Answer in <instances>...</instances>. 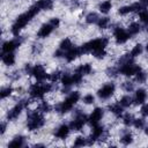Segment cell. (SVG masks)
Listing matches in <instances>:
<instances>
[{"mask_svg": "<svg viewBox=\"0 0 148 148\" xmlns=\"http://www.w3.org/2000/svg\"><path fill=\"white\" fill-rule=\"evenodd\" d=\"M108 42H109V39L106 37H102V38H97V39L90 40V42L83 44L82 46H80L81 54L88 53V52H92V51L98 50V49H104L108 45Z\"/></svg>", "mask_w": 148, "mask_h": 148, "instance_id": "obj_1", "label": "cell"}, {"mask_svg": "<svg viewBox=\"0 0 148 148\" xmlns=\"http://www.w3.org/2000/svg\"><path fill=\"white\" fill-rule=\"evenodd\" d=\"M44 117L38 112V111H30L28 113V130L29 131H35L38 130L44 125Z\"/></svg>", "mask_w": 148, "mask_h": 148, "instance_id": "obj_2", "label": "cell"}, {"mask_svg": "<svg viewBox=\"0 0 148 148\" xmlns=\"http://www.w3.org/2000/svg\"><path fill=\"white\" fill-rule=\"evenodd\" d=\"M31 18H32V16L30 15L29 12H25V13L18 15L17 18H16V21H15L14 24L12 25V34L15 35V36H18L20 31L28 24V22H29Z\"/></svg>", "mask_w": 148, "mask_h": 148, "instance_id": "obj_3", "label": "cell"}, {"mask_svg": "<svg viewBox=\"0 0 148 148\" xmlns=\"http://www.w3.org/2000/svg\"><path fill=\"white\" fill-rule=\"evenodd\" d=\"M118 71H119V73H121L126 76H132V75L136 74L138 72H140L141 67L139 65H135L134 62H128V64H125V65H120Z\"/></svg>", "mask_w": 148, "mask_h": 148, "instance_id": "obj_4", "label": "cell"}, {"mask_svg": "<svg viewBox=\"0 0 148 148\" xmlns=\"http://www.w3.org/2000/svg\"><path fill=\"white\" fill-rule=\"evenodd\" d=\"M27 104H28V101H27V99H22L21 102H18L14 108H12V109L8 111V113H7V119H8V120H14V119H16V118L20 116L21 111L27 106Z\"/></svg>", "mask_w": 148, "mask_h": 148, "instance_id": "obj_5", "label": "cell"}, {"mask_svg": "<svg viewBox=\"0 0 148 148\" xmlns=\"http://www.w3.org/2000/svg\"><path fill=\"white\" fill-rule=\"evenodd\" d=\"M87 121H88L87 116L83 114L82 112H80V110H77V112H76V117H75V119L71 123L69 127H71V130H73V131H80Z\"/></svg>", "mask_w": 148, "mask_h": 148, "instance_id": "obj_6", "label": "cell"}, {"mask_svg": "<svg viewBox=\"0 0 148 148\" xmlns=\"http://www.w3.org/2000/svg\"><path fill=\"white\" fill-rule=\"evenodd\" d=\"M114 89H116V87H114L113 83H106V84H104L101 89H98L97 96H98L99 98L106 99V98H109V97L112 96V94L114 92Z\"/></svg>", "mask_w": 148, "mask_h": 148, "instance_id": "obj_7", "label": "cell"}, {"mask_svg": "<svg viewBox=\"0 0 148 148\" xmlns=\"http://www.w3.org/2000/svg\"><path fill=\"white\" fill-rule=\"evenodd\" d=\"M113 36H114V39H116V42L118 44H123V43H125V42L128 40V38H130L131 35L126 30H124L123 28L117 27L114 29V31H113Z\"/></svg>", "mask_w": 148, "mask_h": 148, "instance_id": "obj_8", "label": "cell"}, {"mask_svg": "<svg viewBox=\"0 0 148 148\" xmlns=\"http://www.w3.org/2000/svg\"><path fill=\"white\" fill-rule=\"evenodd\" d=\"M22 43L21 39L16 38V39H13V40H7L2 44V52L3 53H10L13 52L17 46H20Z\"/></svg>", "mask_w": 148, "mask_h": 148, "instance_id": "obj_9", "label": "cell"}, {"mask_svg": "<svg viewBox=\"0 0 148 148\" xmlns=\"http://www.w3.org/2000/svg\"><path fill=\"white\" fill-rule=\"evenodd\" d=\"M31 75H34L37 81H43L45 79H49V75L45 73V69H44V67L42 65L34 66L32 71H31Z\"/></svg>", "mask_w": 148, "mask_h": 148, "instance_id": "obj_10", "label": "cell"}, {"mask_svg": "<svg viewBox=\"0 0 148 148\" xmlns=\"http://www.w3.org/2000/svg\"><path fill=\"white\" fill-rule=\"evenodd\" d=\"M30 96L34 97V98H43L44 95L46 94L45 90H44V87H43V83L42 84H32L30 87Z\"/></svg>", "mask_w": 148, "mask_h": 148, "instance_id": "obj_11", "label": "cell"}, {"mask_svg": "<svg viewBox=\"0 0 148 148\" xmlns=\"http://www.w3.org/2000/svg\"><path fill=\"white\" fill-rule=\"evenodd\" d=\"M103 109H101V108H96L92 112H91V114L89 116V118H88V123L90 124V125H96L101 119H102V117H103Z\"/></svg>", "mask_w": 148, "mask_h": 148, "instance_id": "obj_12", "label": "cell"}, {"mask_svg": "<svg viewBox=\"0 0 148 148\" xmlns=\"http://www.w3.org/2000/svg\"><path fill=\"white\" fill-rule=\"evenodd\" d=\"M103 133H104V128H103V126H99V125H94V128H92V133H91V135H90V139L88 140V145H91V143H94L97 139H99L102 135H103Z\"/></svg>", "mask_w": 148, "mask_h": 148, "instance_id": "obj_13", "label": "cell"}, {"mask_svg": "<svg viewBox=\"0 0 148 148\" xmlns=\"http://www.w3.org/2000/svg\"><path fill=\"white\" fill-rule=\"evenodd\" d=\"M79 56H81V50L80 46L79 47H71L68 51H66L65 53V58L67 61H73L74 59H76Z\"/></svg>", "mask_w": 148, "mask_h": 148, "instance_id": "obj_14", "label": "cell"}, {"mask_svg": "<svg viewBox=\"0 0 148 148\" xmlns=\"http://www.w3.org/2000/svg\"><path fill=\"white\" fill-rule=\"evenodd\" d=\"M53 29H54V28H53L50 23L43 24V25L40 27L39 31L37 32V36H38V37H40V38H45V37H47V36L53 31Z\"/></svg>", "mask_w": 148, "mask_h": 148, "instance_id": "obj_15", "label": "cell"}, {"mask_svg": "<svg viewBox=\"0 0 148 148\" xmlns=\"http://www.w3.org/2000/svg\"><path fill=\"white\" fill-rule=\"evenodd\" d=\"M73 106H74V103H72L68 98H66L62 103H60V104L57 106V110H58V112H60V113H66V112H68L69 110H72Z\"/></svg>", "mask_w": 148, "mask_h": 148, "instance_id": "obj_16", "label": "cell"}, {"mask_svg": "<svg viewBox=\"0 0 148 148\" xmlns=\"http://www.w3.org/2000/svg\"><path fill=\"white\" fill-rule=\"evenodd\" d=\"M147 98V92L145 89H138L135 91V97H134V103L135 104H143Z\"/></svg>", "mask_w": 148, "mask_h": 148, "instance_id": "obj_17", "label": "cell"}, {"mask_svg": "<svg viewBox=\"0 0 148 148\" xmlns=\"http://www.w3.org/2000/svg\"><path fill=\"white\" fill-rule=\"evenodd\" d=\"M68 133H69V127L64 124V125H60L58 127V130L56 132V136L59 138V139H66Z\"/></svg>", "mask_w": 148, "mask_h": 148, "instance_id": "obj_18", "label": "cell"}, {"mask_svg": "<svg viewBox=\"0 0 148 148\" xmlns=\"http://www.w3.org/2000/svg\"><path fill=\"white\" fill-rule=\"evenodd\" d=\"M24 143V136L22 135H16L9 143H8V147L9 148H20L22 147Z\"/></svg>", "mask_w": 148, "mask_h": 148, "instance_id": "obj_19", "label": "cell"}, {"mask_svg": "<svg viewBox=\"0 0 148 148\" xmlns=\"http://www.w3.org/2000/svg\"><path fill=\"white\" fill-rule=\"evenodd\" d=\"M2 62H3L5 65H7V66L14 65V62H15V56H14L12 52L3 54V56H2Z\"/></svg>", "mask_w": 148, "mask_h": 148, "instance_id": "obj_20", "label": "cell"}, {"mask_svg": "<svg viewBox=\"0 0 148 148\" xmlns=\"http://www.w3.org/2000/svg\"><path fill=\"white\" fill-rule=\"evenodd\" d=\"M40 9H44V10H50L52 9L53 7V2L52 0H39L38 2H36Z\"/></svg>", "mask_w": 148, "mask_h": 148, "instance_id": "obj_21", "label": "cell"}, {"mask_svg": "<svg viewBox=\"0 0 148 148\" xmlns=\"http://www.w3.org/2000/svg\"><path fill=\"white\" fill-rule=\"evenodd\" d=\"M91 71H92V68H91L90 64L81 65V66H79V67H77V69H76V72H79V73H80V74H82V75H88V74H90V73H91Z\"/></svg>", "mask_w": 148, "mask_h": 148, "instance_id": "obj_22", "label": "cell"}, {"mask_svg": "<svg viewBox=\"0 0 148 148\" xmlns=\"http://www.w3.org/2000/svg\"><path fill=\"white\" fill-rule=\"evenodd\" d=\"M109 110H110L113 114H116L117 117H120L121 113H123V106H121L119 103H116V104L110 105V106H109Z\"/></svg>", "mask_w": 148, "mask_h": 148, "instance_id": "obj_23", "label": "cell"}, {"mask_svg": "<svg viewBox=\"0 0 148 148\" xmlns=\"http://www.w3.org/2000/svg\"><path fill=\"white\" fill-rule=\"evenodd\" d=\"M111 7H112V3H111V1H109V0H106V1H103L101 5H99V12L101 13H103V14H106V13H109L110 12V9H111Z\"/></svg>", "mask_w": 148, "mask_h": 148, "instance_id": "obj_24", "label": "cell"}, {"mask_svg": "<svg viewBox=\"0 0 148 148\" xmlns=\"http://www.w3.org/2000/svg\"><path fill=\"white\" fill-rule=\"evenodd\" d=\"M140 24L139 23H136V22H133V23H131L130 24V27H128V34L130 35H136L139 31H140Z\"/></svg>", "mask_w": 148, "mask_h": 148, "instance_id": "obj_25", "label": "cell"}, {"mask_svg": "<svg viewBox=\"0 0 148 148\" xmlns=\"http://www.w3.org/2000/svg\"><path fill=\"white\" fill-rule=\"evenodd\" d=\"M61 82H62L64 87H66V88H68V87H71L72 84H74V83H73V77H72L71 75H68V74H64V75H62Z\"/></svg>", "mask_w": 148, "mask_h": 148, "instance_id": "obj_26", "label": "cell"}, {"mask_svg": "<svg viewBox=\"0 0 148 148\" xmlns=\"http://www.w3.org/2000/svg\"><path fill=\"white\" fill-rule=\"evenodd\" d=\"M59 46H60V50H62V51H68L73 45H72V42H71L69 38H65V39L61 40V43H60Z\"/></svg>", "mask_w": 148, "mask_h": 148, "instance_id": "obj_27", "label": "cell"}, {"mask_svg": "<svg viewBox=\"0 0 148 148\" xmlns=\"http://www.w3.org/2000/svg\"><path fill=\"white\" fill-rule=\"evenodd\" d=\"M98 21V15L96 13H89L87 16H86V22L89 23V24H92V23H97Z\"/></svg>", "mask_w": 148, "mask_h": 148, "instance_id": "obj_28", "label": "cell"}, {"mask_svg": "<svg viewBox=\"0 0 148 148\" xmlns=\"http://www.w3.org/2000/svg\"><path fill=\"white\" fill-rule=\"evenodd\" d=\"M110 24V18L109 17H102V18H98L97 21V25L101 28V29H106Z\"/></svg>", "mask_w": 148, "mask_h": 148, "instance_id": "obj_29", "label": "cell"}, {"mask_svg": "<svg viewBox=\"0 0 148 148\" xmlns=\"http://www.w3.org/2000/svg\"><path fill=\"white\" fill-rule=\"evenodd\" d=\"M132 102H133V99H132V97L131 96H123L121 98H120V105L123 106V108H128L131 104H132Z\"/></svg>", "mask_w": 148, "mask_h": 148, "instance_id": "obj_30", "label": "cell"}, {"mask_svg": "<svg viewBox=\"0 0 148 148\" xmlns=\"http://www.w3.org/2000/svg\"><path fill=\"white\" fill-rule=\"evenodd\" d=\"M120 141H121V143H123V145L127 146V145H130V143H132V142H133V136H132V134H131V133H126V134H124V135L121 136Z\"/></svg>", "mask_w": 148, "mask_h": 148, "instance_id": "obj_31", "label": "cell"}, {"mask_svg": "<svg viewBox=\"0 0 148 148\" xmlns=\"http://www.w3.org/2000/svg\"><path fill=\"white\" fill-rule=\"evenodd\" d=\"M142 53V45L141 44H136L133 49H132V51H131V56L134 58V57H138L139 54H141Z\"/></svg>", "mask_w": 148, "mask_h": 148, "instance_id": "obj_32", "label": "cell"}, {"mask_svg": "<svg viewBox=\"0 0 148 148\" xmlns=\"http://www.w3.org/2000/svg\"><path fill=\"white\" fill-rule=\"evenodd\" d=\"M92 56H95V58H97V59H103L106 56V52L104 49H98V50L92 51Z\"/></svg>", "mask_w": 148, "mask_h": 148, "instance_id": "obj_33", "label": "cell"}, {"mask_svg": "<svg viewBox=\"0 0 148 148\" xmlns=\"http://www.w3.org/2000/svg\"><path fill=\"white\" fill-rule=\"evenodd\" d=\"M88 143V141H87V139H84L83 136H77L76 139H75V141H74V146L75 147H83L84 145H87Z\"/></svg>", "mask_w": 148, "mask_h": 148, "instance_id": "obj_34", "label": "cell"}, {"mask_svg": "<svg viewBox=\"0 0 148 148\" xmlns=\"http://www.w3.org/2000/svg\"><path fill=\"white\" fill-rule=\"evenodd\" d=\"M67 98H68L72 103H74V104H75V103L80 99V92H79V91H72Z\"/></svg>", "mask_w": 148, "mask_h": 148, "instance_id": "obj_35", "label": "cell"}, {"mask_svg": "<svg viewBox=\"0 0 148 148\" xmlns=\"http://www.w3.org/2000/svg\"><path fill=\"white\" fill-rule=\"evenodd\" d=\"M13 92V88L12 87H7V88H2L0 91V97L1 98H6L7 96H9Z\"/></svg>", "mask_w": 148, "mask_h": 148, "instance_id": "obj_36", "label": "cell"}, {"mask_svg": "<svg viewBox=\"0 0 148 148\" xmlns=\"http://www.w3.org/2000/svg\"><path fill=\"white\" fill-rule=\"evenodd\" d=\"M123 121H124V124H125L126 126H130V125H132V124H133L134 118H133V116H132V114L126 113V114L124 116V118H123Z\"/></svg>", "mask_w": 148, "mask_h": 148, "instance_id": "obj_37", "label": "cell"}, {"mask_svg": "<svg viewBox=\"0 0 148 148\" xmlns=\"http://www.w3.org/2000/svg\"><path fill=\"white\" fill-rule=\"evenodd\" d=\"M139 16H140V20H141L143 23L148 24V10H147L146 8L142 9V10L139 13Z\"/></svg>", "mask_w": 148, "mask_h": 148, "instance_id": "obj_38", "label": "cell"}, {"mask_svg": "<svg viewBox=\"0 0 148 148\" xmlns=\"http://www.w3.org/2000/svg\"><path fill=\"white\" fill-rule=\"evenodd\" d=\"M38 111H40V112H50L51 111V106L46 102H42L40 105L38 106Z\"/></svg>", "mask_w": 148, "mask_h": 148, "instance_id": "obj_39", "label": "cell"}, {"mask_svg": "<svg viewBox=\"0 0 148 148\" xmlns=\"http://www.w3.org/2000/svg\"><path fill=\"white\" fill-rule=\"evenodd\" d=\"M146 80H147V73H145V72H142V71H140V72L136 73V81H138V82L142 83V82H145Z\"/></svg>", "mask_w": 148, "mask_h": 148, "instance_id": "obj_40", "label": "cell"}, {"mask_svg": "<svg viewBox=\"0 0 148 148\" xmlns=\"http://www.w3.org/2000/svg\"><path fill=\"white\" fill-rule=\"evenodd\" d=\"M131 12H133L132 5H131V6H124V7H120V8H119V14H120V15H126V14H128V13H131Z\"/></svg>", "mask_w": 148, "mask_h": 148, "instance_id": "obj_41", "label": "cell"}, {"mask_svg": "<svg viewBox=\"0 0 148 148\" xmlns=\"http://www.w3.org/2000/svg\"><path fill=\"white\" fill-rule=\"evenodd\" d=\"M60 75H61L60 71H56V72H53V73H51V74L49 75V79H50L52 82H56V81H58V80H59Z\"/></svg>", "mask_w": 148, "mask_h": 148, "instance_id": "obj_42", "label": "cell"}, {"mask_svg": "<svg viewBox=\"0 0 148 148\" xmlns=\"http://www.w3.org/2000/svg\"><path fill=\"white\" fill-rule=\"evenodd\" d=\"M72 77H73V83L74 84H80L81 81H82V74H80L79 72H76L75 74H73Z\"/></svg>", "mask_w": 148, "mask_h": 148, "instance_id": "obj_43", "label": "cell"}, {"mask_svg": "<svg viewBox=\"0 0 148 148\" xmlns=\"http://www.w3.org/2000/svg\"><path fill=\"white\" fill-rule=\"evenodd\" d=\"M133 125H134V127L135 128H142L143 126H145V120L143 119H140V118H138V119H134V121H133Z\"/></svg>", "mask_w": 148, "mask_h": 148, "instance_id": "obj_44", "label": "cell"}, {"mask_svg": "<svg viewBox=\"0 0 148 148\" xmlns=\"http://www.w3.org/2000/svg\"><path fill=\"white\" fill-rule=\"evenodd\" d=\"M119 73V71L117 69V68H114V67H110V68H108L106 69V75L108 76H117V74Z\"/></svg>", "mask_w": 148, "mask_h": 148, "instance_id": "obj_45", "label": "cell"}, {"mask_svg": "<svg viewBox=\"0 0 148 148\" xmlns=\"http://www.w3.org/2000/svg\"><path fill=\"white\" fill-rule=\"evenodd\" d=\"M121 87H123V89H124L125 91H132V90L134 89V84H133L132 82H124Z\"/></svg>", "mask_w": 148, "mask_h": 148, "instance_id": "obj_46", "label": "cell"}, {"mask_svg": "<svg viewBox=\"0 0 148 148\" xmlns=\"http://www.w3.org/2000/svg\"><path fill=\"white\" fill-rule=\"evenodd\" d=\"M94 96L91 95V94H88V95H86L84 97H83V102L86 103V104H91V103H94Z\"/></svg>", "mask_w": 148, "mask_h": 148, "instance_id": "obj_47", "label": "cell"}, {"mask_svg": "<svg viewBox=\"0 0 148 148\" xmlns=\"http://www.w3.org/2000/svg\"><path fill=\"white\" fill-rule=\"evenodd\" d=\"M50 24H51L53 28H58V27H59V24H60V21H59V18H57V17H53V18H51V21H50Z\"/></svg>", "mask_w": 148, "mask_h": 148, "instance_id": "obj_48", "label": "cell"}, {"mask_svg": "<svg viewBox=\"0 0 148 148\" xmlns=\"http://www.w3.org/2000/svg\"><path fill=\"white\" fill-rule=\"evenodd\" d=\"M141 113H142L145 117H148V104H145V105L141 108Z\"/></svg>", "mask_w": 148, "mask_h": 148, "instance_id": "obj_49", "label": "cell"}, {"mask_svg": "<svg viewBox=\"0 0 148 148\" xmlns=\"http://www.w3.org/2000/svg\"><path fill=\"white\" fill-rule=\"evenodd\" d=\"M24 71L28 73V74H31V71H32V67L30 66V64H27L25 65V68H24Z\"/></svg>", "mask_w": 148, "mask_h": 148, "instance_id": "obj_50", "label": "cell"}, {"mask_svg": "<svg viewBox=\"0 0 148 148\" xmlns=\"http://www.w3.org/2000/svg\"><path fill=\"white\" fill-rule=\"evenodd\" d=\"M61 56H65V53H64V51L62 50H58V51H56V53H54V57H61Z\"/></svg>", "mask_w": 148, "mask_h": 148, "instance_id": "obj_51", "label": "cell"}, {"mask_svg": "<svg viewBox=\"0 0 148 148\" xmlns=\"http://www.w3.org/2000/svg\"><path fill=\"white\" fill-rule=\"evenodd\" d=\"M5 131H6V124L5 123H1V125H0V133L3 134Z\"/></svg>", "mask_w": 148, "mask_h": 148, "instance_id": "obj_52", "label": "cell"}, {"mask_svg": "<svg viewBox=\"0 0 148 148\" xmlns=\"http://www.w3.org/2000/svg\"><path fill=\"white\" fill-rule=\"evenodd\" d=\"M140 3H141L143 7H146V6L148 5V0H140Z\"/></svg>", "mask_w": 148, "mask_h": 148, "instance_id": "obj_53", "label": "cell"}, {"mask_svg": "<svg viewBox=\"0 0 148 148\" xmlns=\"http://www.w3.org/2000/svg\"><path fill=\"white\" fill-rule=\"evenodd\" d=\"M145 132H146V134H148V126L146 127V131H145Z\"/></svg>", "mask_w": 148, "mask_h": 148, "instance_id": "obj_54", "label": "cell"}, {"mask_svg": "<svg viewBox=\"0 0 148 148\" xmlns=\"http://www.w3.org/2000/svg\"><path fill=\"white\" fill-rule=\"evenodd\" d=\"M146 50H147V52H148V43H147V45H146Z\"/></svg>", "mask_w": 148, "mask_h": 148, "instance_id": "obj_55", "label": "cell"}]
</instances>
